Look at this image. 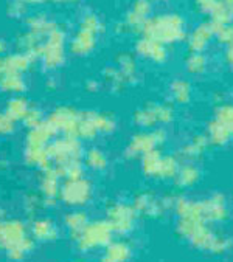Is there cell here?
<instances>
[{
  "mask_svg": "<svg viewBox=\"0 0 233 262\" xmlns=\"http://www.w3.org/2000/svg\"><path fill=\"white\" fill-rule=\"evenodd\" d=\"M174 197H156V194L149 191H143L135 195L132 206L139 214L146 216H160L165 209L172 208Z\"/></svg>",
  "mask_w": 233,
  "mask_h": 262,
  "instance_id": "obj_14",
  "label": "cell"
},
{
  "mask_svg": "<svg viewBox=\"0 0 233 262\" xmlns=\"http://www.w3.org/2000/svg\"><path fill=\"white\" fill-rule=\"evenodd\" d=\"M201 180V169L195 162H184L179 166V171L174 177V183L181 189H188L198 185Z\"/></svg>",
  "mask_w": 233,
  "mask_h": 262,
  "instance_id": "obj_20",
  "label": "cell"
},
{
  "mask_svg": "<svg viewBox=\"0 0 233 262\" xmlns=\"http://www.w3.org/2000/svg\"><path fill=\"white\" fill-rule=\"evenodd\" d=\"M131 256V248L125 242H110L103 254L101 262H126Z\"/></svg>",
  "mask_w": 233,
  "mask_h": 262,
  "instance_id": "obj_23",
  "label": "cell"
},
{
  "mask_svg": "<svg viewBox=\"0 0 233 262\" xmlns=\"http://www.w3.org/2000/svg\"><path fill=\"white\" fill-rule=\"evenodd\" d=\"M199 202H201L202 216L210 225L221 224L228 219L230 211H228V203H227V199L224 194L215 192Z\"/></svg>",
  "mask_w": 233,
  "mask_h": 262,
  "instance_id": "obj_15",
  "label": "cell"
},
{
  "mask_svg": "<svg viewBox=\"0 0 233 262\" xmlns=\"http://www.w3.org/2000/svg\"><path fill=\"white\" fill-rule=\"evenodd\" d=\"M221 37L225 39V40H233V27H230V25L222 27V30H221Z\"/></svg>",
  "mask_w": 233,
  "mask_h": 262,
  "instance_id": "obj_36",
  "label": "cell"
},
{
  "mask_svg": "<svg viewBox=\"0 0 233 262\" xmlns=\"http://www.w3.org/2000/svg\"><path fill=\"white\" fill-rule=\"evenodd\" d=\"M24 4H41V2H44V0H22Z\"/></svg>",
  "mask_w": 233,
  "mask_h": 262,
  "instance_id": "obj_38",
  "label": "cell"
},
{
  "mask_svg": "<svg viewBox=\"0 0 233 262\" xmlns=\"http://www.w3.org/2000/svg\"><path fill=\"white\" fill-rule=\"evenodd\" d=\"M56 134H61V137H76L81 121V112L73 107H56L48 118L45 120Z\"/></svg>",
  "mask_w": 233,
  "mask_h": 262,
  "instance_id": "obj_9",
  "label": "cell"
},
{
  "mask_svg": "<svg viewBox=\"0 0 233 262\" xmlns=\"http://www.w3.org/2000/svg\"><path fill=\"white\" fill-rule=\"evenodd\" d=\"M60 176L54 171L53 166H48L42 169L41 176V194L47 202H53L60 197L61 191V183H60Z\"/></svg>",
  "mask_w": 233,
  "mask_h": 262,
  "instance_id": "obj_19",
  "label": "cell"
},
{
  "mask_svg": "<svg viewBox=\"0 0 233 262\" xmlns=\"http://www.w3.org/2000/svg\"><path fill=\"white\" fill-rule=\"evenodd\" d=\"M146 36L157 42L179 40L184 34V24L176 16H162L148 22L145 27Z\"/></svg>",
  "mask_w": 233,
  "mask_h": 262,
  "instance_id": "obj_8",
  "label": "cell"
},
{
  "mask_svg": "<svg viewBox=\"0 0 233 262\" xmlns=\"http://www.w3.org/2000/svg\"><path fill=\"white\" fill-rule=\"evenodd\" d=\"M54 135L56 132L47 121L28 130V135L25 140V150H24L25 162L28 165L37 166L41 168V171L51 166L48 147L51 141L54 140Z\"/></svg>",
  "mask_w": 233,
  "mask_h": 262,
  "instance_id": "obj_3",
  "label": "cell"
},
{
  "mask_svg": "<svg viewBox=\"0 0 233 262\" xmlns=\"http://www.w3.org/2000/svg\"><path fill=\"white\" fill-rule=\"evenodd\" d=\"M39 55L42 56L45 67L54 69L60 66L64 59V34H63V31H60L57 28H53L48 33L47 40L41 45Z\"/></svg>",
  "mask_w": 233,
  "mask_h": 262,
  "instance_id": "obj_13",
  "label": "cell"
},
{
  "mask_svg": "<svg viewBox=\"0 0 233 262\" xmlns=\"http://www.w3.org/2000/svg\"><path fill=\"white\" fill-rule=\"evenodd\" d=\"M50 163L61 179H78L84 176V149L76 137L54 138L48 147Z\"/></svg>",
  "mask_w": 233,
  "mask_h": 262,
  "instance_id": "obj_2",
  "label": "cell"
},
{
  "mask_svg": "<svg viewBox=\"0 0 233 262\" xmlns=\"http://www.w3.org/2000/svg\"><path fill=\"white\" fill-rule=\"evenodd\" d=\"M34 234L39 237V239H51L54 237L56 231H54V227L51 222H47V221H41L34 225Z\"/></svg>",
  "mask_w": 233,
  "mask_h": 262,
  "instance_id": "obj_32",
  "label": "cell"
},
{
  "mask_svg": "<svg viewBox=\"0 0 233 262\" xmlns=\"http://www.w3.org/2000/svg\"><path fill=\"white\" fill-rule=\"evenodd\" d=\"M0 245L11 250V253H24L30 242L25 239L24 227L19 222L0 224Z\"/></svg>",
  "mask_w": 233,
  "mask_h": 262,
  "instance_id": "obj_16",
  "label": "cell"
},
{
  "mask_svg": "<svg viewBox=\"0 0 233 262\" xmlns=\"http://www.w3.org/2000/svg\"><path fill=\"white\" fill-rule=\"evenodd\" d=\"M98 30V20L93 16H89L83 22L81 31L75 36L72 42V50L76 55H84L93 48L95 43V33Z\"/></svg>",
  "mask_w": 233,
  "mask_h": 262,
  "instance_id": "obj_17",
  "label": "cell"
},
{
  "mask_svg": "<svg viewBox=\"0 0 233 262\" xmlns=\"http://www.w3.org/2000/svg\"><path fill=\"white\" fill-rule=\"evenodd\" d=\"M168 135L163 127L151 129V130H140L135 135L131 137L128 141L125 155L128 159H142L148 152L159 149L162 144H165Z\"/></svg>",
  "mask_w": 233,
  "mask_h": 262,
  "instance_id": "obj_7",
  "label": "cell"
},
{
  "mask_svg": "<svg viewBox=\"0 0 233 262\" xmlns=\"http://www.w3.org/2000/svg\"><path fill=\"white\" fill-rule=\"evenodd\" d=\"M227 61L233 66V45H230L228 48V53H227Z\"/></svg>",
  "mask_w": 233,
  "mask_h": 262,
  "instance_id": "obj_37",
  "label": "cell"
},
{
  "mask_svg": "<svg viewBox=\"0 0 233 262\" xmlns=\"http://www.w3.org/2000/svg\"><path fill=\"white\" fill-rule=\"evenodd\" d=\"M84 165L92 171L101 172L109 166L107 155L98 147H90L89 150L84 152Z\"/></svg>",
  "mask_w": 233,
  "mask_h": 262,
  "instance_id": "obj_25",
  "label": "cell"
},
{
  "mask_svg": "<svg viewBox=\"0 0 233 262\" xmlns=\"http://www.w3.org/2000/svg\"><path fill=\"white\" fill-rule=\"evenodd\" d=\"M22 121H24V124H25L28 129H33V127H37L39 124L44 123V115H42V112H41L39 109H33V107H31Z\"/></svg>",
  "mask_w": 233,
  "mask_h": 262,
  "instance_id": "obj_33",
  "label": "cell"
},
{
  "mask_svg": "<svg viewBox=\"0 0 233 262\" xmlns=\"http://www.w3.org/2000/svg\"><path fill=\"white\" fill-rule=\"evenodd\" d=\"M16 121L8 114H0V135H11L16 130Z\"/></svg>",
  "mask_w": 233,
  "mask_h": 262,
  "instance_id": "obj_34",
  "label": "cell"
},
{
  "mask_svg": "<svg viewBox=\"0 0 233 262\" xmlns=\"http://www.w3.org/2000/svg\"><path fill=\"white\" fill-rule=\"evenodd\" d=\"M171 98L178 104H187L191 99V87L187 81H176L171 84Z\"/></svg>",
  "mask_w": 233,
  "mask_h": 262,
  "instance_id": "obj_28",
  "label": "cell"
},
{
  "mask_svg": "<svg viewBox=\"0 0 233 262\" xmlns=\"http://www.w3.org/2000/svg\"><path fill=\"white\" fill-rule=\"evenodd\" d=\"M208 39H210V30L207 27H201L191 36V47L195 50H202L208 43Z\"/></svg>",
  "mask_w": 233,
  "mask_h": 262,
  "instance_id": "obj_31",
  "label": "cell"
},
{
  "mask_svg": "<svg viewBox=\"0 0 233 262\" xmlns=\"http://www.w3.org/2000/svg\"><path fill=\"white\" fill-rule=\"evenodd\" d=\"M176 118L174 109L169 104L165 102H152L148 106L139 109L134 115L132 120L134 123L142 129V130H151L157 127H165L171 124Z\"/></svg>",
  "mask_w": 233,
  "mask_h": 262,
  "instance_id": "obj_5",
  "label": "cell"
},
{
  "mask_svg": "<svg viewBox=\"0 0 233 262\" xmlns=\"http://www.w3.org/2000/svg\"><path fill=\"white\" fill-rule=\"evenodd\" d=\"M66 224H67L69 230H70L75 236H78V234L86 228V225H87L89 222H87L86 213H83V211H75V213H70V214L66 217Z\"/></svg>",
  "mask_w": 233,
  "mask_h": 262,
  "instance_id": "obj_30",
  "label": "cell"
},
{
  "mask_svg": "<svg viewBox=\"0 0 233 262\" xmlns=\"http://www.w3.org/2000/svg\"><path fill=\"white\" fill-rule=\"evenodd\" d=\"M179 157L165 154L160 149H154L140 159V168L143 176L156 180H174L179 171Z\"/></svg>",
  "mask_w": 233,
  "mask_h": 262,
  "instance_id": "obj_4",
  "label": "cell"
},
{
  "mask_svg": "<svg viewBox=\"0 0 233 262\" xmlns=\"http://www.w3.org/2000/svg\"><path fill=\"white\" fill-rule=\"evenodd\" d=\"M0 89L8 93H21L25 90V82L22 79V75L7 73L0 75Z\"/></svg>",
  "mask_w": 233,
  "mask_h": 262,
  "instance_id": "obj_27",
  "label": "cell"
},
{
  "mask_svg": "<svg viewBox=\"0 0 233 262\" xmlns=\"http://www.w3.org/2000/svg\"><path fill=\"white\" fill-rule=\"evenodd\" d=\"M93 194V185L89 179L78 177V179H69L64 180L61 185L60 197L64 203L70 206H83L86 205Z\"/></svg>",
  "mask_w": 233,
  "mask_h": 262,
  "instance_id": "obj_10",
  "label": "cell"
},
{
  "mask_svg": "<svg viewBox=\"0 0 233 262\" xmlns=\"http://www.w3.org/2000/svg\"><path fill=\"white\" fill-rule=\"evenodd\" d=\"M187 67L191 73H201L205 69V59L201 55H195L193 58H190Z\"/></svg>",
  "mask_w": 233,
  "mask_h": 262,
  "instance_id": "obj_35",
  "label": "cell"
},
{
  "mask_svg": "<svg viewBox=\"0 0 233 262\" xmlns=\"http://www.w3.org/2000/svg\"><path fill=\"white\" fill-rule=\"evenodd\" d=\"M30 104L25 98L22 96H16V98H11L8 102H7V109H5V114H8L16 123L17 121H22L25 118V115L28 114L30 111Z\"/></svg>",
  "mask_w": 233,
  "mask_h": 262,
  "instance_id": "obj_26",
  "label": "cell"
},
{
  "mask_svg": "<svg viewBox=\"0 0 233 262\" xmlns=\"http://www.w3.org/2000/svg\"><path fill=\"white\" fill-rule=\"evenodd\" d=\"M213 120H216L218 123L228 127L231 130V134H233V104L231 102L219 104V106L215 109Z\"/></svg>",
  "mask_w": 233,
  "mask_h": 262,
  "instance_id": "obj_29",
  "label": "cell"
},
{
  "mask_svg": "<svg viewBox=\"0 0 233 262\" xmlns=\"http://www.w3.org/2000/svg\"><path fill=\"white\" fill-rule=\"evenodd\" d=\"M31 59L33 56H30L28 53L11 55L7 58H2L0 59V75H7V73L22 75V72H25L30 67Z\"/></svg>",
  "mask_w": 233,
  "mask_h": 262,
  "instance_id": "obj_21",
  "label": "cell"
},
{
  "mask_svg": "<svg viewBox=\"0 0 233 262\" xmlns=\"http://www.w3.org/2000/svg\"><path fill=\"white\" fill-rule=\"evenodd\" d=\"M137 211L135 208L129 203H113L107 209V222L110 224L112 230L116 233H129L137 221Z\"/></svg>",
  "mask_w": 233,
  "mask_h": 262,
  "instance_id": "obj_12",
  "label": "cell"
},
{
  "mask_svg": "<svg viewBox=\"0 0 233 262\" xmlns=\"http://www.w3.org/2000/svg\"><path fill=\"white\" fill-rule=\"evenodd\" d=\"M115 129H116V120L112 114L87 111V112H81L78 138L90 141L98 135H109Z\"/></svg>",
  "mask_w": 233,
  "mask_h": 262,
  "instance_id": "obj_6",
  "label": "cell"
},
{
  "mask_svg": "<svg viewBox=\"0 0 233 262\" xmlns=\"http://www.w3.org/2000/svg\"><path fill=\"white\" fill-rule=\"evenodd\" d=\"M137 48H139V51L143 56H146V58H149L152 61L160 62V61H163L166 58V50L160 45V42H157L154 39L146 37V39L140 40Z\"/></svg>",
  "mask_w": 233,
  "mask_h": 262,
  "instance_id": "obj_24",
  "label": "cell"
},
{
  "mask_svg": "<svg viewBox=\"0 0 233 262\" xmlns=\"http://www.w3.org/2000/svg\"><path fill=\"white\" fill-rule=\"evenodd\" d=\"M210 143L208 138L205 137V134H198L193 135L179 150V155L184 157L185 162H196L208 150Z\"/></svg>",
  "mask_w": 233,
  "mask_h": 262,
  "instance_id": "obj_18",
  "label": "cell"
},
{
  "mask_svg": "<svg viewBox=\"0 0 233 262\" xmlns=\"http://www.w3.org/2000/svg\"><path fill=\"white\" fill-rule=\"evenodd\" d=\"M172 209L178 216L179 236L188 241L195 248L211 254H221L230 248L231 241L227 236L215 231L204 219L199 200H190L187 197L176 195Z\"/></svg>",
  "mask_w": 233,
  "mask_h": 262,
  "instance_id": "obj_1",
  "label": "cell"
},
{
  "mask_svg": "<svg viewBox=\"0 0 233 262\" xmlns=\"http://www.w3.org/2000/svg\"><path fill=\"white\" fill-rule=\"evenodd\" d=\"M205 137L208 138L210 146L221 147V146H225L230 143V140L233 138V134L228 127H225L224 124H221L211 118L205 127Z\"/></svg>",
  "mask_w": 233,
  "mask_h": 262,
  "instance_id": "obj_22",
  "label": "cell"
},
{
  "mask_svg": "<svg viewBox=\"0 0 233 262\" xmlns=\"http://www.w3.org/2000/svg\"><path fill=\"white\" fill-rule=\"evenodd\" d=\"M112 227L107 221H98L87 224L86 228L76 236L78 244L83 250H93L103 245H109L112 239Z\"/></svg>",
  "mask_w": 233,
  "mask_h": 262,
  "instance_id": "obj_11",
  "label": "cell"
}]
</instances>
